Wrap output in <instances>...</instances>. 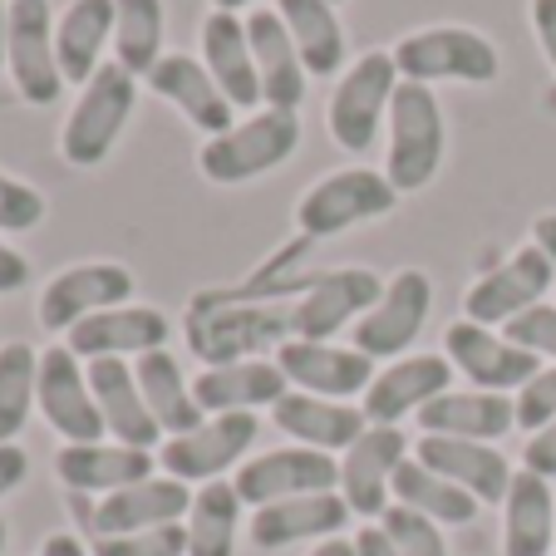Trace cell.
<instances>
[{"instance_id": "1", "label": "cell", "mask_w": 556, "mask_h": 556, "mask_svg": "<svg viewBox=\"0 0 556 556\" xmlns=\"http://www.w3.org/2000/svg\"><path fill=\"white\" fill-rule=\"evenodd\" d=\"M182 336L207 369L262 359L266 350L291 340V301H242L231 295V286H212L188 301Z\"/></svg>"}, {"instance_id": "2", "label": "cell", "mask_w": 556, "mask_h": 556, "mask_svg": "<svg viewBox=\"0 0 556 556\" xmlns=\"http://www.w3.org/2000/svg\"><path fill=\"white\" fill-rule=\"evenodd\" d=\"M443 148H448V128H443L439 94L429 85H409L400 79L394 99H389V153H384V178L394 192H424L443 168Z\"/></svg>"}, {"instance_id": "3", "label": "cell", "mask_w": 556, "mask_h": 556, "mask_svg": "<svg viewBox=\"0 0 556 556\" xmlns=\"http://www.w3.org/2000/svg\"><path fill=\"white\" fill-rule=\"evenodd\" d=\"M134 104H138V79L118 60H104L94 79L79 89L70 118H64V128H60L64 163H70V168H99V163L114 153L128 118H134Z\"/></svg>"}, {"instance_id": "4", "label": "cell", "mask_w": 556, "mask_h": 556, "mask_svg": "<svg viewBox=\"0 0 556 556\" xmlns=\"http://www.w3.org/2000/svg\"><path fill=\"white\" fill-rule=\"evenodd\" d=\"M295 143H301L295 114H286V109H262V114L231 124L227 134L207 138V143L198 148V168H202V178L217 182V188H237V182H252V178H262V173L281 168L286 157L295 153Z\"/></svg>"}, {"instance_id": "5", "label": "cell", "mask_w": 556, "mask_h": 556, "mask_svg": "<svg viewBox=\"0 0 556 556\" xmlns=\"http://www.w3.org/2000/svg\"><path fill=\"white\" fill-rule=\"evenodd\" d=\"M394 70L409 85H439V79H463V85H493L503 74V54L488 35L468 25H429L394 45Z\"/></svg>"}, {"instance_id": "6", "label": "cell", "mask_w": 556, "mask_h": 556, "mask_svg": "<svg viewBox=\"0 0 556 556\" xmlns=\"http://www.w3.org/2000/svg\"><path fill=\"white\" fill-rule=\"evenodd\" d=\"M400 207V192L384 173L375 168H340L330 178L311 182L295 202V227L311 242H326V237H340V231L359 227V222H379Z\"/></svg>"}, {"instance_id": "7", "label": "cell", "mask_w": 556, "mask_h": 556, "mask_svg": "<svg viewBox=\"0 0 556 556\" xmlns=\"http://www.w3.org/2000/svg\"><path fill=\"white\" fill-rule=\"evenodd\" d=\"M70 497V513L74 522L89 532V542L99 536H124V532H153V527H168V522H188V507H192V488L178 483V478H143L134 488H118L109 497H89V493H64Z\"/></svg>"}, {"instance_id": "8", "label": "cell", "mask_w": 556, "mask_h": 556, "mask_svg": "<svg viewBox=\"0 0 556 556\" xmlns=\"http://www.w3.org/2000/svg\"><path fill=\"white\" fill-rule=\"evenodd\" d=\"M400 89V70L389 50H369L340 74L336 94H330V138L345 153H369L375 148L379 124H389V99Z\"/></svg>"}, {"instance_id": "9", "label": "cell", "mask_w": 556, "mask_h": 556, "mask_svg": "<svg viewBox=\"0 0 556 556\" xmlns=\"http://www.w3.org/2000/svg\"><path fill=\"white\" fill-rule=\"evenodd\" d=\"M379 295H384V276L369 271V266L315 271L305 291L291 301V340H336Z\"/></svg>"}, {"instance_id": "10", "label": "cell", "mask_w": 556, "mask_h": 556, "mask_svg": "<svg viewBox=\"0 0 556 556\" xmlns=\"http://www.w3.org/2000/svg\"><path fill=\"white\" fill-rule=\"evenodd\" d=\"M433 311V281L419 266H404L384 281V295L355 320V350L369 359H404Z\"/></svg>"}, {"instance_id": "11", "label": "cell", "mask_w": 556, "mask_h": 556, "mask_svg": "<svg viewBox=\"0 0 556 556\" xmlns=\"http://www.w3.org/2000/svg\"><path fill=\"white\" fill-rule=\"evenodd\" d=\"M237 497L247 507H271L286 503V497H311V493H340V458L320 448H271L256 453L237 468Z\"/></svg>"}, {"instance_id": "12", "label": "cell", "mask_w": 556, "mask_h": 556, "mask_svg": "<svg viewBox=\"0 0 556 556\" xmlns=\"http://www.w3.org/2000/svg\"><path fill=\"white\" fill-rule=\"evenodd\" d=\"M262 424L256 414H207L192 433H178L157 448V463L168 478L178 483H217L222 472H231L237 463L247 458V448L256 443Z\"/></svg>"}, {"instance_id": "13", "label": "cell", "mask_w": 556, "mask_h": 556, "mask_svg": "<svg viewBox=\"0 0 556 556\" xmlns=\"http://www.w3.org/2000/svg\"><path fill=\"white\" fill-rule=\"evenodd\" d=\"M5 70L25 104H54L64 89L54 60V11L50 0H11V30H5Z\"/></svg>"}, {"instance_id": "14", "label": "cell", "mask_w": 556, "mask_h": 556, "mask_svg": "<svg viewBox=\"0 0 556 556\" xmlns=\"http://www.w3.org/2000/svg\"><path fill=\"white\" fill-rule=\"evenodd\" d=\"M276 365H281L286 384L301 389V394H315V400H340L350 404L365 389L375 384V359L359 355L355 345H336V340H286L276 350Z\"/></svg>"}, {"instance_id": "15", "label": "cell", "mask_w": 556, "mask_h": 556, "mask_svg": "<svg viewBox=\"0 0 556 556\" xmlns=\"http://www.w3.org/2000/svg\"><path fill=\"white\" fill-rule=\"evenodd\" d=\"M40 414L64 443H99L104 439V414L94 404L89 389V369L79 365V355H70V345L40 350V384H35Z\"/></svg>"}, {"instance_id": "16", "label": "cell", "mask_w": 556, "mask_h": 556, "mask_svg": "<svg viewBox=\"0 0 556 556\" xmlns=\"http://www.w3.org/2000/svg\"><path fill=\"white\" fill-rule=\"evenodd\" d=\"M134 295V271L118 262H79L64 266L60 276H50V286L40 291V326L70 336L79 320L99 311H114V305H128Z\"/></svg>"}, {"instance_id": "17", "label": "cell", "mask_w": 556, "mask_h": 556, "mask_svg": "<svg viewBox=\"0 0 556 556\" xmlns=\"http://www.w3.org/2000/svg\"><path fill=\"white\" fill-rule=\"evenodd\" d=\"M552 291V271H546V256L536 247H517L507 262H497L493 271H483L463 295V320L472 326H507L513 315L532 311L546 301Z\"/></svg>"}, {"instance_id": "18", "label": "cell", "mask_w": 556, "mask_h": 556, "mask_svg": "<svg viewBox=\"0 0 556 556\" xmlns=\"http://www.w3.org/2000/svg\"><path fill=\"white\" fill-rule=\"evenodd\" d=\"M443 355L458 375L472 379V389H488V394H507V389H522L527 379L542 369V359L527 355L522 345H513L507 336H497L493 326H472V320H453L443 330Z\"/></svg>"}, {"instance_id": "19", "label": "cell", "mask_w": 556, "mask_h": 556, "mask_svg": "<svg viewBox=\"0 0 556 556\" xmlns=\"http://www.w3.org/2000/svg\"><path fill=\"white\" fill-rule=\"evenodd\" d=\"M409 458V439L394 424H369L340 458V497L350 503L355 517H384L389 513V488H394V468Z\"/></svg>"}, {"instance_id": "20", "label": "cell", "mask_w": 556, "mask_h": 556, "mask_svg": "<svg viewBox=\"0 0 556 556\" xmlns=\"http://www.w3.org/2000/svg\"><path fill=\"white\" fill-rule=\"evenodd\" d=\"M168 315L153 311V305H114V311H99L89 320L64 336L70 355L89 359H128V355H153V350H168Z\"/></svg>"}, {"instance_id": "21", "label": "cell", "mask_w": 556, "mask_h": 556, "mask_svg": "<svg viewBox=\"0 0 556 556\" xmlns=\"http://www.w3.org/2000/svg\"><path fill=\"white\" fill-rule=\"evenodd\" d=\"M453 375H458V369L448 365V355L389 359V369H379L375 384L365 389L359 409H365L369 424H394V429H400V419H409V414H419L424 404H433L439 394H448Z\"/></svg>"}, {"instance_id": "22", "label": "cell", "mask_w": 556, "mask_h": 556, "mask_svg": "<svg viewBox=\"0 0 556 556\" xmlns=\"http://www.w3.org/2000/svg\"><path fill=\"white\" fill-rule=\"evenodd\" d=\"M350 503L340 493H311V497H286V503L256 507L247 536H252L256 552H286V546L301 542H330V536L345 532L350 522Z\"/></svg>"}, {"instance_id": "23", "label": "cell", "mask_w": 556, "mask_h": 556, "mask_svg": "<svg viewBox=\"0 0 556 556\" xmlns=\"http://www.w3.org/2000/svg\"><path fill=\"white\" fill-rule=\"evenodd\" d=\"M54 472H60L64 493H89L109 497L118 488H134L157 472L153 448H128V443H64L54 453Z\"/></svg>"}, {"instance_id": "24", "label": "cell", "mask_w": 556, "mask_h": 556, "mask_svg": "<svg viewBox=\"0 0 556 556\" xmlns=\"http://www.w3.org/2000/svg\"><path fill=\"white\" fill-rule=\"evenodd\" d=\"M414 458L429 472L458 483L463 493H472L478 503H503L507 488H513V463L503 448L493 443H472V439H439V433H424L414 443Z\"/></svg>"}, {"instance_id": "25", "label": "cell", "mask_w": 556, "mask_h": 556, "mask_svg": "<svg viewBox=\"0 0 556 556\" xmlns=\"http://www.w3.org/2000/svg\"><path fill=\"white\" fill-rule=\"evenodd\" d=\"M148 89H153L157 99H168V104L178 109V114L188 118L198 134H207V138L227 134V128L237 124L231 99L217 89V79L207 74V64L192 60V54H163V60H157V70L148 74Z\"/></svg>"}, {"instance_id": "26", "label": "cell", "mask_w": 556, "mask_h": 556, "mask_svg": "<svg viewBox=\"0 0 556 556\" xmlns=\"http://www.w3.org/2000/svg\"><path fill=\"white\" fill-rule=\"evenodd\" d=\"M271 419L286 439H295L301 448H320V453H345L369 429L365 409L340 404V400H315V394H301V389H291V394H281L271 404Z\"/></svg>"}, {"instance_id": "27", "label": "cell", "mask_w": 556, "mask_h": 556, "mask_svg": "<svg viewBox=\"0 0 556 556\" xmlns=\"http://www.w3.org/2000/svg\"><path fill=\"white\" fill-rule=\"evenodd\" d=\"M247 40H252L256 79H262V104L295 114L305 99V85H311V74H305V64H301V54H295L291 35H286L281 15L252 11L247 15Z\"/></svg>"}, {"instance_id": "28", "label": "cell", "mask_w": 556, "mask_h": 556, "mask_svg": "<svg viewBox=\"0 0 556 556\" xmlns=\"http://www.w3.org/2000/svg\"><path fill=\"white\" fill-rule=\"evenodd\" d=\"M192 394H198L202 414H256L271 409L281 394H291V384L276 359H242V365L202 369L192 379Z\"/></svg>"}, {"instance_id": "29", "label": "cell", "mask_w": 556, "mask_h": 556, "mask_svg": "<svg viewBox=\"0 0 556 556\" xmlns=\"http://www.w3.org/2000/svg\"><path fill=\"white\" fill-rule=\"evenodd\" d=\"M85 369H89V389H94V404L104 414V429L114 433V443L153 448L163 429H157L143 389H138L134 365H124V359H89Z\"/></svg>"}, {"instance_id": "30", "label": "cell", "mask_w": 556, "mask_h": 556, "mask_svg": "<svg viewBox=\"0 0 556 556\" xmlns=\"http://www.w3.org/2000/svg\"><path fill=\"white\" fill-rule=\"evenodd\" d=\"M114 0H70L54 25V60H60L64 85L85 89L104 64V45L114 40Z\"/></svg>"}, {"instance_id": "31", "label": "cell", "mask_w": 556, "mask_h": 556, "mask_svg": "<svg viewBox=\"0 0 556 556\" xmlns=\"http://www.w3.org/2000/svg\"><path fill=\"white\" fill-rule=\"evenodd\" d=\"M424 433H439V439H472V443H497L503 433H513L517 409L507 394H488V389H468V394H439L433 404H424L419 414Z\"/></svg>"}, {"instance_id": "32", "label": "cell", "mask_w": 556, "mask_h": 556, "mask_svg": "<svg viewBox=\"0 0 556 556\" xmlns=\"http://www.w3.org/2000/svg\"><path fill=\"white\" fill-rule=\"evenodd\" d=\"M202 64L217 79V89L231 99V109H256L262 104V79H256L252 40H247V21L227 11H212L202 25Z\"/></svg>"}, {"instance_id": "33", "label": "cell", "mask_w": 556, "mask_h": 556, "mask_svg": "<svg viewBox=\"0 0 556 556\" xmlns=\"http://www.w3.org/2000/svg\"><path fill=\"white\" fill-rule=\"evenodd\" d=\"M556 546V503L552 483L517 468L503 497V556H552Z\"/></svg>"}, {"instance_id": "34", "label": "cell", "mask_w": 556, "mask_h": 556, "mask_svg": "<svg viewBox=\"0 0 556 556\" xmlns=\"http://www.w3.org/2000/svg\"><path fill=\"white\" fill-rule=\"evenodd\" d=\"M286 35H291L295 54H301L311 79H330L345 64V30L330 0H276Z\"/></svg>"}, {"instance_id": "35", "label": "cell", "mask_w": 556, "mask_h": 556, "mask_svg": "<svg viewBox=\"0 0 556 556\" xmlns=\"http://www.w3.org/2000/svg\"><path fill=\"white\" fill-rule=\"evenodd\" d=\"M134 375H138V389H143V400H148V409H153L157 429L168 433V439H178V433H192L202 419H207V414L198 409V394H192L182 365L168 355V350L138 355Z\"/></svg>"}, {"instance_id": "36", "label": "cell", "mask_w": 556, "mask_h": 556, "mask_svg": "<svg viewBox=\"0 0 556 556\" xmlns=\"http://www.w3.org/2000/svg\"><path fill=\"white\" fill-rule=\"evenodd\" d=\"M389 493H394V503L400 507L433 517L439 527H468V522H478V507H483L472 493H463L458 483H448V478L429 472L414 453L394 468V488H389Z\"/></svg>"}, {"instance_id": "37", "label": "cell", "mask_w": 556, "mask_h": 556, "mask_svg": "<svg viewBox=\"0 0 556 556\" xmlns=\"http://www.w3.org/2000/svg\"><path fill=\"white\" fill-rule=\"evenodd\" d=\"M242 497L237 483L217 478L192 493L188 507V556H237V522H242Z\"/></svg>"}, {"instance_id": "38", "label": "cell", "mask_w": 556, "mask_h": 556, "mask_svg": "<svg viewBox=\"0 0 556 556\" xmlns=\"http://www.w3.org/2000/svg\"><path fill=\"white\" fill-rule=\"evenodd\" d=\"M114 60L124 64L134 79H148L163 60V35H168V21H163V0H114Z\"/></svg>"}, {"instance_id": "39", "label": "cell", "mask_w": 556, "mask_h": 556, "mask_svg": "<svg viewBox=\"0 0 556 556\" xmlns=\"http://www.w3.org/2000/svg\"><path fill=\"white\" fill-rule=\"evenodd\" d=\"M35 384H40V355L25 340L0 345V443H15V433L30 424Z\"/></svg>"}, {"instance_id": "40", "label": "cell", "mask_w": 556, "mask_h": 556, "mask_svg": "<svg viewBox=\"0 0 556 556\" xmlns=\"http://www.w3.org/2000/svg\"><path fill=\"white\" fill-rule=\"evenodd\" d=\"M379 527H384V536L394 542L400 556H448V542H443L439 522L424 513H409V507L389 503V513L379 517Z\"/></svg>"}, {"instance_id": "41", "label": "cell", "mask_w": 556, "mask_h": 556, "mask_svg": "<svg viewBox=\"0 0 556 556\" xmlns=\"http://www.w3.org/2000/svg\"><path fill=\"white\" fill-rule=\"evenodd\" d=\"M89 556H188V527L168 522L153 532H124L89 542Z\"/></svg>"}, {"instance_id": "42", "label": "cell", "mask_w": 556, "mask_h": 556, "mask_svg": "<svg viewBox=\"0 0 556 556\" xmlns=\"http://www.w3.org/2000/svg\"><path fill=\"white\" fill-rule=\"evenodd\" d=\"M503 336L513 340V345H522L527 355L552 359L556 365V305L542 301V305H532V311L513 315V320L503 326Z\"/></svg>"}, {"instance_id": "43", "label": "cell", "mask_w": 556, "mask_h": 556, "mask_svg": "<svg viewBox=\"0 0 556 556\" xmlns=\"http://www.w3.org/2000/svg\"><path fill=\"white\" fill-rule=\"evenodd\" d=\"M513 409H517V429H527V433L546 429V424L556 419V365H542L522 389H517Z\"/></svg>"}, {"instance_id": "44", "label": "cell", "mask_w": 556, "mask_h": 556, "mask_svg": "<svg viewBox=\"0 0 556 556\" xmlns=\"http://www.w3.org/2000/svg\"><path fill=\"white\" fill-rule=\"evenodd\" d=\"M45 222V198L40 188L0 173V231H35Z\"/></svg>"}, {"instance_id": "45", "label": "cell", "mask_w": 556, "mask_h": 556, "mask_svg": "<svg viewBox=\"0 0 556 556\" xmlns=\"http://www.w3.org/2000/svg\"><path fill=\"white\" fill-rule=\"evenodd\" d=\"M522 468H527V472H536V478H546V483L556 478V419L546 424V429H536L532 439H527V448H522Z\"/></svg>"}, {"instance_id": "46", "label": "cell", "mask_w": 556, "mask_h": 556, "mask_svg": "<svg viewBox=\"0 0 556 556\" xmlns=\"http://www.w3.org/2000/svg\"><path fill=\"white\" fill-rule=\"evenodd\" d=\"M532 30H536L546 64L556 70V0H532Z\"/></svg>"}, {"instance_id": "47", "label": "cell", "mask_w": 556, "mask_h": 556, "mask_svg": "<svg viewBox=\"0 0 556 556\" xmlns=\"http://www.w3.org/2000/svg\"><path fill=\"white\" fill-rule=\"evenodd\" d=\"M25 472H30V458H25L21 443H0V497L15 493L25 483Z\"/></svg>"}, {"instance_id": "48", "label": "cell", "mask_w": 556, "mask_h": 556, "mask_svg": "<svg viewBox=\"0 0 556 556\" xmlns=\"http://www.w3.org/2000/svg\"><path fill=\"white\" fill-rule=\"evenodd\" d=\"M30 281V262H25L15 247H5L0 242V295H11V291H21V286Z\"/></svg>"}, {"instance_id": "49", "label": "cell", "mask_w": 556, "mask_h": 556, "mask_svg": "<svg viewBox=\"0 0 556 556\" xmlns=\"http://www.w3.org/2000/svg\"><path fill=\"white\" fill-rule=\"evenodd\" d=\"M532 247L546 256V271H552V291H556V212H542L532 222Z\"/></svg>"}, {"instance_id": "50", "label": "cell", "mask_w": 556, "mask_h": 556, "mask_svg": "<svg viewBox=\"0 0 556 556\" xmlns=\"http://www.w3.org/2000/svg\"><path fill=\"white\" fill-rule=\"evenodd\" d=\"M355 556H400V552H394V542H389V536H384V527H359V532H355Z\"/></svg>"}, {"instance_id": "51", "label": "cell", "mask_w": 556, "mask_h": 556, "mask_svg": "<svg viewBox=\"0 0 556 556\" xmlns=\"http://www.w3.org/2000/svg\"><path fill=\"white\" fill-rule=\"evenodd\" d=\"M40 556H89V546L79 542L74 532H50L40 542Z\"/></svg>"}, {"instance_id": "52", "label": "cell", "mask_w": 556, "mask_h": 556, "mask_svg": "<svg viewBox=\"0 0 556 556\" xmlns=\"http://www.w3.org/2000/svg\"><path fill=\"white\" fill-rule=\"evenodd\" d=\"M311 556H355V542H345V536H330V542H315Z\"/></svg>"}, {"instance_id": "53", "label": "cell", "mask_w": 556, "mask_h": 556, "mask_svg": "<svg viewBox=\"0 0 556 556\" xmlns=\"http://www.w3.org/2000/svg\"><path fill=\"white\" fill-rule=\"evenodd\" d=\"M5 30H11V0H0V64H5Z\"/></svg>"}, {"instance_id": "54", "label": "cell", "mask_w": 556, "mask_h": 556, "mask_svg": "<svg viewBox=\"0 0 556 556\" xmlns=\"http://www.w3.org/2000/svg\"><path fill=\"white\" fill-rule=\"evenodd\" d=\"M252 0H212V11H227V15H237V11H247Z\"/></svg>"}, {"instance_id": "55", "label": "cell", "mask_w": 556, "mask_h": 556, "mask_svg": "<svg viewBox=\"0 0 556 556\" xmlns=\"http://www.w3.org/2000/svg\"><path fill=\"white\" fill-rule=\"evenodd\" d=\"M5 542H11V527H5V517H0V552H5Z\"/></svg>"}, {"instance_id": "56", "label": "cell", "mask_w": 556, "mask_h": 556, "mask_svg": "<svg viewBox=\"0 0 556 556\" xmlns=\"http://www.w3.org/2000/svg\"><path fill=\"white\" fill-rule=\"evenodd\" d=\"M330 5H345V0H330Z\"/></svg>"}]
</instances>
